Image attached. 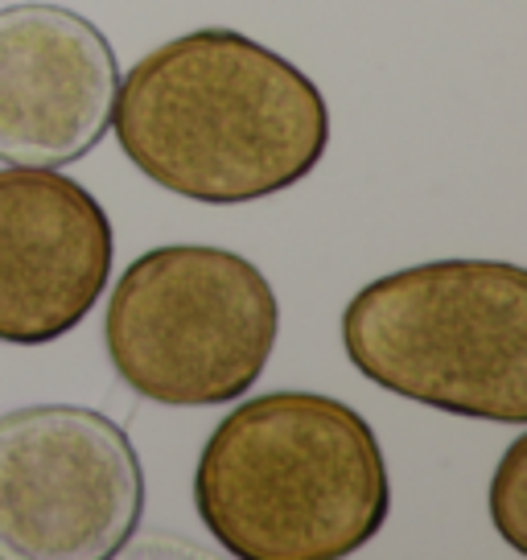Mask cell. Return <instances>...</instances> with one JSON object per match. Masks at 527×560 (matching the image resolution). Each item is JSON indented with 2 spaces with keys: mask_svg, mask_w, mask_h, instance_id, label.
<instances>
[{
  "mask_svg": "<svg viewBox=\"0 0 527 560\" xmlns=\"http://www.w3.org/2000/svg\"><path fill=\"white\" fill-rule=\"evenodd\" d=\"M112 128L161 190L239 207L297 186L330 149V107L284 54L235 30H194L120 74Z\"/></svg>",
  "mask_w": 527,
  "mask_h": 560,
  "instance_id": "1",
  "label": "cell"
},
{
  "mask_svg": "<svg viewBox=\"0 0 527 560\" xmlns=\"http://www.w3.org/2000/svg\"><path fill=\"white\" fill-rule=\"evenodd\" d=\"M194 508L239 560H342L387 524L391 482L351 404L284 387L214 424L194 470Z\"/></svg>",
  "mask_w": 527,
  "mask_h": 560,
  "instance_id": "2",
  "label": "cell"
},
{
  "mask_svg": "<svg viewBox=\"0 0 527 560\" xmlns=\"http://www.w3.org/2000/svg\"><path fill=\"white\" fill-rule=\"evenodd\" d=\"M342 347L371 384L454 417L527 420V272L507 260H429L363 284Z\"/></svg>",
  "mask_w": 527,
  "mask_h": 560,
  "instance_id": "3",
  "label": "cell"
},
{
  "mask_svg": "<svg viewBox=\"0 0 527 560\" xmlns=\"http://www.w3.org/2000/svg\"><path fill=\"white\" fill-rule=\"evenodd\" d=\"M281 305L256 264L211 244H165L124 268L104 317L107 359L165 408L239 400L272 359Z\"/></svg>",
  "mask_w": 527,
  "mask_h": 560,
  "instance_id": "4",
  "label": "cell"
},
{
  "mask_svg": "<svg viewBox=\"0 0 527 560\" xmlns=\"http://www.w3.org/2000/svg\"><path fill=\"white\" fill-rule=\"evenodd\" d=\"M141 515V457L99 408L30 404L0 417V560L120 557Z\"/></svg>",
  "mask_w": 527,
  "mask_h": 560,
  "instance_id": "5",
  "label": "cell"
},
{
  "mask_svg": "<svg viewBox=\"0 0 527 560\" xmlns=\"http://www.w3.org/2000/svg\"><path fill=\"white\" fill-rule=\"evenodd\" d=\"M116 235L99 198L58 170H0V342L46 347L99 305Z\"/></svg>",
  "mask_w": 527,
  "mask_h": 560,
  "instance_id": "6",
  "label": "cell"
},
{
  "mask_svg": "<svg viewBox=\"0 0 527 560\" xmlns=\"http://www.w3.org/2000/svg\"><path fill=\"white\" fill-rule=\"evenodd\" d=\"M120 62L99 25L62 4L0 9V161L62 170L107 137Z\"/></svg>",
  "mask_w": 527,
  "mask_h": 560,
  "instance_id": "7",
  "label": "cell"
},
{
  "mask_svg": "<svg viewBox=\"0 0 527 560\" xmlns=\"http://www.w3.org/2000/svg\"><path fill=\"white\" fill-rule=\"evenodd\" d=\"M491 520L499 536L527 552V438H515L491 482Z\"/></svg>",
  "mask_w": 527,
  "mask_h": 560,
  "instance_id": "8",
  "label": "cell"
}]
</instances>
